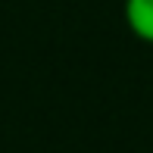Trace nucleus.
<instances>
[{
  "label": "nucleus",
  "instance_id": "f257e3e1",
  "mask_svg": "<svg viewBox=\"0 0 153 153\" xmlns=\"http://www.w3.org/2000/svg\"><path fill=\"white\" fill-rule=\"evenodd\" d=\"M125 25L131 34L153 44V0H125Z\"/></svg>",
  "mask_w": 153,
  "mask_h": 153
}]
</instances>
